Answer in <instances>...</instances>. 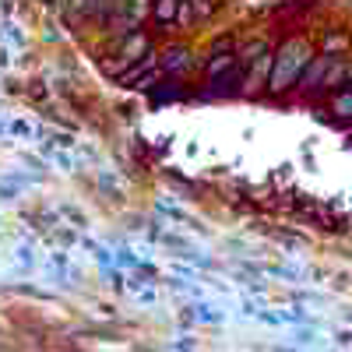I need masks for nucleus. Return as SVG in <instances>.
Here are the masks:
<instances>
[{"label": "nucleus", "instance_id": "1", "mask_svg": "<svg viewBox=\"0 0 352 352\" xmlns=\"http://www.w3.org/2000/svg\"><path fill=\"white\" fill-rule=\"evenodd\" d=\"M303 67H307V43H289V46L278 53V64H275L272 88H275V92L289 88V81H296Z\"/></svg>", "mask_w": 352, "mask_h": 352}, {"label": "nucleus", "instance_id": "2", "mask_svg": "<svg viewBox=\"0 0 352 352\" xmlns=\"http://www.w3.org/2000/svg\"><path fill=\"white\" fill-rule=\"evenodd\" d=\"M187 64H190V53L180 50V46H173V50L166 53V60H162L166 71H180V67H187Z\"/></svg>", "mask_w": 352, "mask_h": 352}, {"label": "nucleus", "instance_id": "3", "mask_svg": "<svg viewBox=\"0 0 352 352\" xmlns=\"http://www.w3.org/2000/svg\"><path fill=\"white\" fill-rule=\"evenodd\" d=\"M335 113H338V116H352V92L335 99Z\"/></svg>", "mask_w": 352, "mask_h": 352}]
</instances>
